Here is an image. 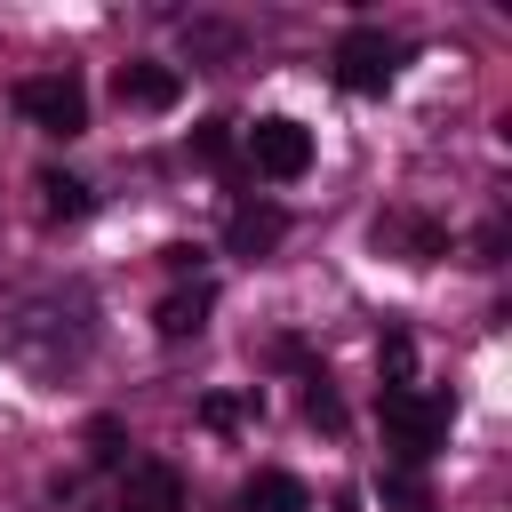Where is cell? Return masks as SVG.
<instances>
[{
  "label": "cell",
  "mask_w": 512,
  "mask_h": 512,
  "mask_svg": "<svg viewBox=\"0 0 512 512\" xmlns=\"http://www.w3.org/2000/svg\"><path fill=\"white\" fill-rule=\"evenodd\" d=\"M376 424H384V448H392V464H400V472H424V464L448 448V424H456V408H448V392H424V384H408V392H384V400H376Z\"/></svg>",
  "instance_id": "obj_1"
},
{
  "label": "cell",
  "mask_w": 512,
  "mask_h": 512,
  "mask_svg": "<svg viewBox=\"0 0 512 512\" xmlns=\"http://www.w3.org/2000/svg\"><path fill=\"white\" fill-rule=\"evenodd\" d=\"M400 56H408V48H400L384 24H352V32L328 48V72H336L344 96H384V88L400 80Z\"/></svg>",
  "instance_id": "obj_2"
},
{
  "label": "cell",
  "mask_w": 512,
  "mask_h": 512,
  "mask_svg": "<svg viewBox=\"0 0 512 512\" xmlns=\"http://www.w3.org/2000/svg\"><path fill=\"white\" fill-rule=\"evenodd\" d=\"M240 160H248L256 176H272V184H296V176L312 168V128L288 120V112H264V120L240 136Z\"/></svg>",
  "instance_id": "obj_3"
},
{
  "label": "cell",
  "mask_w": 512,
  "mask_h": 512,
  "mask_svg": "<svg viewBox=\"0 0 512 512\" xmlns=\"http://www.w3.org/2000/svg\"><path fill=\"white\" fill-rule=\"evenodd\" d=\"M16 112H24L40 136H64V144H72V136L88 128V88H80L72 72H32V80L16 88Z\"/></svg>",
  "instance_id": "obj_4"
},
{
  "label": "cell",
  "mask_w": 512,
  "mask_h": 512,
  "mask_svg": "<svg viewBox=\"0 0 512 512\" xmlns=\"http://www.w3.org/2000/svg\"><path fill=\"white\" fill-rule=\"evenodd\" d=\"M112 96H120L128 112H168V104L184 96V72L160 64V56H128V64L112 72Z\"/></svg>",
  "instance_id": "obj_5"
},
{
  "label": "cell",
  "mask_w": 512,
  "mask_h": 512,
  "mask_svg": "<svg viewBox=\"0 0 512 512\" xmlns=\"http://www.w3.org/2000/svg\"><path fill=\"white\" fill-rule=\"evenodd\" d=\"M280 240H288V208L280 200H256V192L232 200V216H224V248L232 256H272Z\"/></svg>",
  "instance_id": "obj_6"
},
{
  "label": "cell",
  "mask_w": 512,
  "mask_h": 512,
  "mask_svg": "<svg viewBox=\"0 0 512 512\" xmlns=\"http://www.w3.org/2000/svg\"><path fill=\"white\" fill-rule=\"evenodd\" d=\"M120 512H184V472L168 456H136L120 472Z\"/></svg>",
  "instance_id": "obj_7"
},
{
  "label": "cell",
  "mask_w": 512,
  "mask_h": 512,
  "mask_svg": "<svg viewBox=\"0 0 512 512\" xmlns=\"http://www.w3.org/2000/svg\"><path fill=\"white\" fill-rule=\"evenodd\" d=\"M208 312H216V288H208V280H192V288H168V296L152 304V328L176 344V336H200V328H208Z\"/></svg>",
  "instance_id": "obj_8"
},
{
  "label": "cell",
  "mask_w": 512,
  "mask_h": 512,
  "mask_svg": "<svg viewBox=\"0 0 512 512\" xmlns=\"http://www.w3.org/2000/svg\"><path fill=\"white\" fill-rule=\"evenodd\" d=\"M240 512H312V488L296 472H256L240 488Z\"/></svg>",
  "instance_id": "obj_9"
},
{
  "label": "cell",
  "mask_w": 512,
  "mask_h": 512,
  "mask_svg": "<svg viewBox=\"0 0 512 512\" xmlns=\"http://www.w3.org/2000/svg\"><path fill=\"white\" fill-rule=\"evenodd\" d=\"M376 240H400V256H408V264L448 256V232H440L432 216H384V224H376Z\"/></svg>",
  "instance_id": "obj_10"
},
{
  "label": "cell",
  "mask_w": 512,
  "mask_h": 512,
  "mask_svg": "<svg viewBox=\"0 0 512 512\" xmlns=\"http://www.w3.org/2000/svg\"><path fill=\"white\" fill-rule=\"evenodd\" d=\"M192 160L216 168V176H232V168H240V128H232V120H200V128H192Z\"/></svg>",
  "instance_id": "obj_11"
},
{
  "label": "cell",
  "mask_w": 512,
  "mask_h": 512,
  "mask_svg": "<svg viewBox=\"0 0 512 512\" xmlns=\"http://www.w3.org/2000/svg\"><path fill=\"white\" fill-rule=\"evenodd\" d=\"M376 368H384V392H408V384H416V344H408V328H384Z\"/></svg>",
  "instance_id": "obj_12"
},
{
  "label": "cell",
  "mask_w": 512,
  "mask_h": 512,
  "mask_svg": "<svg viewBox=\"0 0 512 512\" xmlns=\"http://www.w3.org/2000/svg\"><path fill=\"white\" fill-rule=\"evenodd\" d=\"M40 208H48L56 224H64V216H88V184L64 176V168H48V176H40Z\"/></svg>",
  "instance_id": "obj_13"
},
{
  "label": "cell",
  "mask_w": 512,
  "mask_h": 512,
  "mask_svg": "<svg viewBox=\"0 0 512 512\" xmlns=\"http://www.w3.org/2000/svg\"><path fill=\"white\" fill-rule=\"evenodd\" d=\"M304 416H312L320 432H344V400H336L328 368H312V376H304Z\"/></svg>",
  "instance_id": "obj_14"
},
{
  "label": "cell",
  "mask_w": 512,
  "mask_h": 512,
  "mask_svg": "<svg viewBox=\"0 0 512 512\" xmlns=\"http://www.w3.org/2000/svg\"><path fill=\"white\" fill-rule=\"evenodd\" d=\"M88 456H96V464H120V456H128V432H120V416H96V424H88Z\"/></svg>",
  "instance_id": "obj_15"
},
{
  "label": "cell",
  "mask_w": 512,
  "mask_h": 512,
  "mask_svg": "<svg viewBox=\"0 0 512 512\" xmlns=\"http://www.w3.org/2000/svg\"><path fill=\"white\" fill-rule=\"evenodd\" d=\"M240 416H248V400H240V392H208V400H200V424H208V432H232Z\"/></svg>",
  "instance_id": "obj_16"
},
{
  "label": "cell",
  "mask_w": 512,
  "mask_h": 512,
  "mask_svg": "<svg viewBox=\"0 0 512 512\" xmlns=\"http://www.w3.org/2000/svg\"><path fill=\"white\" fill-rule=\"evenodd\" d=\"M384 504H400V512H424V480L392 464V472H384Z\"/></svg>",
  "instance_id": "obj_17"
}]
</instances>
